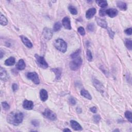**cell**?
<instances>
[{
    "label": "cell",
    "mask_w": 132,
    "mask_h": 132,
    "mask_svg": "<svg viewBox=\"0 0 132 132\" xmlns=\"http://www.w3.org/2000/svg\"><path fill=\"white\" fill-rule=\"evenodd\" d=\"M24 118L23 114L21 112H12L7 117V122L14 125L16 126L21 123Z\"/></svg>",
    "instance_id": "1"
},
{
    "label": "cell",
    "mask_w": 132,
    "mask_h": 132,
    "mask_svg": "<svg viewBox=\"0 0 132 132\" xmlns=\"http://www.w3.org/2000/svg\"><path fill=\"white\" fill-rule=\"evenodd\" d=\"M54 46L58 51L62 53H65L67 51V44L63 39H58L55 40L54 43Z\"/></svg>",
    "instance_id": "2"
},
{
    "label": "cell",
    "mask_w": 132,
    "mask_h": 132,
    "mask_svg": "<svg viewBox=\"0 0 132 132\" xmlns=\"http://www.w3.org/2000/svg\"><path fill=\"white\" fill-rule=\"evenodd\" d=\"M82 60L80 56L73 59L70 63V68L73 71L78 70L82 65Z\"/></svg>",
    "instance_id": "3"
},
{
    "label": "cell",
    "mask_w": 132,
    "mask_h": 132,
    "mask_svg": "<svg viewBox=\"0 0 132 132\" xmlns=\"http://www.w3.org/2000/svg\"><path fill=\"white\" fill-rule=\"evenodd\" d=\"M35 56L37 65L40 68H42L43 69H47L48 68V64L43 57L40 56L37 54H36Z\"/></svg>",
    "instance_id": "4"
},
{
    "label": "cell",
    "mask_w": 132,
    "mask_h": 132,
    "mask_svg": "<svg viewBox=\"0 0 132 132\" xmlns=\"http://www.w3.org/2000/svg\"><path fill=\"white\" fill-rule=\"evenodd\" d=\"M43 116L50 120L55 121L57 119L56 115L49 109H46L43 113Z\"/></svg>",
    "instance_id": "5"
},
{
    "label": "cell",
    "mask_w": 132,
    "mask_h": 132,
    "mask_svg": "<svg viewBox=\"0 0 132 132\" xmlns=\"http://www.w3.org/2000/svg\"><path fill=\"white\" fill-rule=\"evenodd\" d=\"M27 78L29 80H31L34 84H39L40 83V80L39 76L36 72H30L27 74Z\"/></svg>",
    "instance_id": "6"
},
{
    "label": "cell",
    "mask_w": 132,
    "mask_h": 132,
    "mask_svg": "<svg viewBox=\"0 0 132 132\" xmlns=\"http://www.w3.org/2000/svg\"><path fill=\"white\" fill-rule=\"evenodd\" d=\"M42 35L46 39L50 40L53 37V31L50 29L48 28V27H45L42 32Z\"/></svg>",
    "instance_id": "7"
},
{
    "label": "cell",
    "mask_w": 132,
    "mask_h": 132,
    "mask_svg": "<svg viewBox=\"0 0 132 132\" xmlns=\"http://www.w3.org/2000/svg\"><path fill=\"white\" fill-rule=\"evenodd\" d=\"M93 84L95 87L96 88V89L98 91H100L101 93H104V86L100 81H98L96 79H95L93 80Z\"/></svg>",
    "instance_id": "8"
},
{
    "label": "cell",
    "mask_w": 132,
    "mask_h": 132,
    "mask_svg": "<svg viewBox=\"0 0 132 132\" xmlns=\"http://www.w3.org/2000/svg\"><path fill=\"white\" fill-rule=\"evenodd\" d=\"M62 22H63V26H64V27L66 29L68 30H71V21L68 16H65V17L63 19Z\"/></svg>",
    "instance_id": "9"
},
{
    "label": "cell",
    "mask_w": 132,
    "mask_h": 132,
    "mask_svg": "<svg viewBox=\"0 0 132 132\" xmlns=\"http://www.w3.org/2000/svg\"><path fill=\"white\" fill-rule=\"evenodd\" d=\"M106 14L109 16V17L114 18L115 17V16H117L118 14V12L116 9L109 8V9H106Z\"/></svg>",
    "instance_id": "10"
},
{
    "label": "cell",
    "mask_w": 132,
    "mask_h": 132,
    "mask_svg": "<svg viewBox=\"0 0 132 132\" xmlns=\"http://www.w3.org/2000/svg\"><path fill=\"white\" fill-rule=\"evenodd\" d=\"M23 107L26 110H31L34 107V103L31 101L25 100L23 103Z\"/></svg>",
    "instance_id": "11"
},
{
    "label": "cell",
    "mask_w": 132,
    "mask_h": 132,
    "mask_svg": "<svg viewBox=\"0 0 132 132\" xmlns=\"http://www.w3.org/2000/svg\"><path fill=\"white\" fill-rule=\"evenodd\" d=\"M97 12V10L95 8H91L88 10L86 13V17L88 19H91L94 16Z\"/></svg>",
    "instance_id": "12"
},
{
    "label": "cell",
    "mask_w": 132,
    "mask_h": 132,
    "mask_svg": "<svg viewBox=\"0 0 132 132\" xmlns=\"http://www.w3.org/2000/svg\"><path fill=\"white\" fill-rule=\"evenodd\" d=\"M20 38H21L22 41L24 45L26 47L29 48H32L33 47L32 43L31 42V41L26 37L22 35V36H20Z\"/></svg>",
    "instance_id": "13"
},
{
    "label": "cell",
    "mask_w": 132,
    "mask_h": 132,
    "mask_svg": "<svg viewBox=\"0 0 132 132\" xmlns=\"http://www.w3.org/2000/svg\"><path fill=\"white\" fill-rule=\"evenodd\" d=\"M70 124L72 128L75 131H82V126L78 122L74 120H71L70 121Z\"/></svg>",
    "instance_id": "14"
},
{
    "label": "cell",
    "mask_w": 132,
    "mask_h": 132,
    "mask_svg": "<svg viewBox=\"0 0 132 132\" xmlns=\"http://www.w3.org/2000/svg\"><path fill=\"white\" fill-rule=\"evenodd\" d=\"M96 21L98 25L101 26L102 28H107V23L105 19H103L102 18L97 17L96 18Z\"/></svg>",
    "instance_id": "15"
},
{
    "label": "cell",
    "mask_w": 132,
    "mask_h": 132,
    "mask_svg": "<svg viewBox=\"0 0 132 132\" xmlns=\"http://www.w3.org/2000/svg\"><path fill=\"white\" fill-rule=\"evenodd\" d=\"M0 73H1V79L2 81H6L9 80V76L8 73H7L6 71L4 69H3L2 67H1V69H0Z\"/></svg>",
    "instance_id": "16"
},
{
    "label": "cell",
    "mask_w": 132,
    "mask_h": 132,
    "mask_svg": "<svg viewBox=\"0 0 132 132\" xmlns=\"http://www.w3.org/2000/svg\"><path fill=\"white\" fill-rule=\"evenodd\" d=\"M40 97L41 100L43 102H45L48 99V94L46 90L41 89L40 91Z\"/></svg>",
    "instance_id": "17"
},
{
    "label": "cell",
    "mask_w": 132,
    "mask_h": 132,
    "mask_svg": "<svg viewBox=\"0 0 132 132\" xmlns=\"http://www.w3.org/2000/svg\"><path fill=\"white\" fill-rule=\"evenodd\" d=\"M25 64L23 59H20L16 65V68L19 70H23L25 68Z\"/></svg>",
    "instance_id": "18"
},
{
    "label": "cell",
    "mask_w": 132,
    "mask_h": 132,
    "mask_svg": "<svg viewBox=\"0 0 132 132\" xmlns=\"http://www.w3.org/2000/svg\"><path fill=\"white\" fill-rule=\"evenodd\" d=\"M52 71L55 74L56 79L57 80H60L62 77V69L60 68H55L52 69Z\"/></svg>",
    "instance_id": "19"
},
{
    "label": "cell",
    "mask_w": 132,
    "mask_h": 132,
    "mask_svg": "<svg viewBox=\"0 0 132 132\" xmlns=\"http://www.w3.org/2000/svg\"><path fill=\"white\" fill-rule=\"evenodd\" d=\"M117 6L121 10L125 11L127 9V4L125 2L122 1H117Z\"/></svg>",
    "instance_id": "20"
},
{
    "label": "cell",
    "mask_w": 132,
    "mask_h": 132,
    "mask_svg": "<svg viewBox=\"0 0 132 132\" xmlns=\"http://www.w3.org/2000/svg\"><path fill=\"white\" fill-rule=\"evenodd\" d=\"M81 94L82 97H84L87 99H88V100H90L92 99V97L89 92L85 89H82L81 91Z\"/></svg>",
    "instance_id": "21"
},
{
    "label": "cell",
    "mask_w": 132,
    "mask_h": 132,
    "mask_svg": "<svg viewBox=\"0 0 132 132\" xmlns=\"http://www.w3.org/2000/svg\"><path fill=\"white\" fill-rule=\"evenodd\" d=\"M15 62H16L15 58L14 57H10L5 60V65L8 66H13L15 64Z\"/></svg>",
    "instance_id": "22"
},
{
    "label": "cell",
    "mask_w": 132,
    "mask_h": 132,
    "mask_svg": "<svg viewBox=\"0 0 132 132\" xmlns=\"http://www.w3.org/2000/svg\"><path fill=\"white\" fill-rule=\"evenodd\" d=\"M96 3L98 5V6L101 7L102 8H106L108 5L107 2L106 1H105V0H99V1H96Z\"/></svg>",
    "instance_id": "23"
},
{
    "label": "cell",
    "mask_w": 132,
    "mask_h": 132,
    "mask_svg": "<svg viewBox=\"0 0 132 132\" xmlns=\"http://www.w3.org/2000/svg\"><path fill=\"white\" fill-rule=\"evenodd\" d=\"M0 23L3 26H5L8 24L7 19L2 14H1V17H0Z\"/></svg>",
    "instance_id": "24"
},
{
    "label": "cell",
    "mask_w": 132,
    "mask_h": 132,
    "mask_svg": "<svg viewBox=\"0 0 132 132\" xmlns=\"http://www.w3.org/2000/svg\"><path fill=\"white\" fill-rule=\"evenodd\" d=\"M62 27V25L60 22H57L54 24L53 26V30L54 32H58L60 29H61Z\"/></svg>",
    "instance_id": "25"
},
{
    "label": "cell",
    "mask_w": 132,
    "mask_h": 132,
    "mask_svg": "<svg viewBox=\"0 0 132 132\" xmlns=\"http://www.w3.org/2000/svg\"><path fill=\"white\" fill-rule=\"evenodd\" d=\"M125 46H126V48L128 49V50H129L130 51L132 50V41L131 40L129 39H125Z\"/></svg>",
    "instance_id": "26"
},
{
    "label": "cell",
    "mask_w": 132,
    "mask_h": 132,
    "mask_svg": "<svg viewBox=\"0 0 132 132\" xmlns=\"http://www.w3.org/2000/svg\"><path fill=\"white\" fill-rule=\"evenodd\" d=\"M125 117L129 122L132 123V114L130 111H126L125 113Z\"/></svg>",
    "instance_id": "27"
},
{
    "label": "cell",
    "mask_w": 132,
    "mask_h": 132,
    "mask_svg": "<svg viewBox=\"0 0 132 132\" xmlns=\"http://www.w3.org/2000/svg\"><path fill=\"white\" fill-rule=\"evenodd\" d=\"M69 12L71 14L73 15H76L78 14V10H77L76 8L73 6H70L68 8Z\"/></svg>",
    "instance_id": "28"
},
{
    "label": "cell",
    "mask_w": 132,
    "mask_h": 132,
    "mask_svg": "<svg viewBox=\"0 0 132 132\" xmlns=\"http://www.w3.org/2000/svg\"><path fill=\"white\" fill-rule=\"evenodd\" d=\"M80 53H81V50L79 49L76 51H75L74 53H72V54L71 55V57L72 58V59L75 58L76 57H78L80 56L79 55H80Z\"/></svg>",
    "instance_id": "29"
},
{
    "label": "cell",
    "mask_w": 132,
    "mask_h": 132,
    "mask_svg": "<svg viewBox=\"0 0 132 132\" xmlns=\"http://www.w3.org/2000/svg\"><path fill=\"white\" fill-rule=\"evenodd\" d=\"M86 54H87V57L88 60V61L91 62L92 60V58H93V57L92 55L91 52L89 50H88V49L87 50V52H86Z\"/></svg>",
    "instance_id": "30"
},
{
    "label": "cell",
    "mask_w": 132,
    "mask_h": 132,
    "mask_svg": "<svg viewBox=\"0 0 132 132\" xmlns=\"http://www.w3.org/2000/svg\"><path fill=\"white\" fill-rule=\"evenodd\" d=\"M87 29L89 32H92L95 30V25L93 23H90L87 26Z\"/></svg>",
    "instance_id": "31"
},
{
    "label": "cell",
    "mask_w": 132,
    "mask_h": 132,
    "mask_svg": "<svg viewBox=\"0 0 132 132\" xmlns=\"http://www.w3.org/2000/svg\"><path fill=\"white\" fill-rule=\"evenodd\" d=\"M2 105L3 108V109L5 111H8L10 108V106L9 104L6 102H3L2 103Z\"/></svg>",
    "instance_id": "32"
},
{
    "label": "cell",
    "mask_w": 132,
    "mask_h": 132,
    "mask_svg": "<svg viewBox=\"0 0 132 132\" xmlns=\"http://www.w3.org/2000/svg\"><path fill=\"white\" fill-rule=\"evenodd\" d=\"M101 120V117L100 115H95L94 116H93V120H94V121L95 123H98L99 122H100V121Z\"/></svg>",
    "instance_id": "33"
},
{
    "label": "cell",
    "mask_w": 132,
    "mask_h": 132,
    "mask_svg": "<svg viewBox=\"0 0 132 132\" xmlns=\"http://www.w3.org/2000/svg\"><path fill=\"white\" fill-rule=\"evenodd\" d=\"M78 32L82 36H84L86 34V32L85 31V29H84V27H80L78 28Z\"/></svg>",
    "instance_id": "34"
},
{
    "label": "cell",
    "mask_w": 132,
    "mask_h": 132,
    "mask_svg": "<svg viewBox=\"0 0 132 132\" xmlns=\"http://www.w3.org/2000/svg\"><path fill=\"white\" fill-rule=\"evenodd\" d=\"M106 9H105V8L101 9L100 10V11H99V15H100V16H105L106 15Z\"/></svg>",
    "instance_id": "35"
},
{
    "label": "cell",
    "mask_w": 132,
    "mask_h": 132,
    "mask_svg": "<svg viewBox=\"0 0 132 132\" xmlns=\"http://www.w3.org/2000/svg\"><path fill=\"white\" fill-rule=\"evenodd\" d=\"M107 29L108 30V32L109 36L111 37V38H114V35H115V33L111 29H109V28H107Z\"/></svg>",
    "instance_id": "36"
},
{
    "label": "cell",
    "mask_w": 132,
    "mask_h": 132,
    "mask_svg": "<svg viewBox=\"0 0 132 132\" xmlns=\"http://www.w3.org/2000/svg\"><path fill=\"white\" fill-rule=\"evenodd\" d=\"M125 33L128 35H132V28H129V29H127L126 30H125L124 31Z\"/></svg>",
    "instance_id": "37"
},
{
    "label": "cell",
    "mask_w": 132,
    "mask_h": 132,
    "mask_svg": "<svg viewBox=\"0 0 132 132\" xmlns=\"http://www.w3.org/2000/svg\"><path fill=\"white\" fill-rule=\"evenodd\" d=\"M69 102L71 104H72V105H75V104H76V101L75 99L73 98V97H71L69 99Z\"/></svg>",
    "instance_id": "38"
},
{
    "label": "cell",
    "mask_w": 132,
    "mask_h": 132,
    "mask_svg": "<svg viewBox=\"0 0 132 132\" xmlns=\"http://www.w3.org/2000/svg\"><path fill=\"white\" fill-rule=\"evenodd\" d=\"M12 89L14 92H16L18 90V86L16 84H14L12 86Z\"/></svg>",
    "instance_id": "39"
},
{
    "label": "cell",
    "mask_w": 132,
    "mask_h": 132,
    "mask_svg": "<svg viewBox=\"0 0 132 132\" xmlns=\"http://www.w3.org/2000/svg\"><path fill=\"white\" fill-rule=\"evenodd\" d=\"M32 123L33 125H34L35 126H38V125H39V122H38V121L36 120H33L32 121Z\"/></svg>",
    "instance_id": "40"
},
{
    "label": "cell",
    "mask_w": 132,
    "mask_h": 132,
    "mask_svg": "<svg viewBox=\"0 0 132 132\" xmlns=\"http://www.w3.org/2000/svg\"><path fill=\"white\" fill-rule=\"evenodd\" d=\"M90 111L93 113H96L97 112V108L96 107H92L90 108Z\"/></svg>",
    "instance_id": "41"
},
{
    "label": "cell",
    "mask_w": 132,
    "mask_h": 132,
    "mask_svg": "<svg viewBox=\"0 0 132 132\" xmlns=\"http://www.w3.org/2000/svg\"><path fill=\"white\" fill-rule=\"evenodd\" d=\"M0 55H1V56H0V57H1V58H2L3 57L4 54H3V53L2 50H1V52H0Z\"/></svg>",
    "instance_id": "42"
},
{
    "label": "cell",
    "mask_w": 132,
    "mask_h": 132,
    "mask_svg": "<svg viewBox=\"0 0 132 132\" xmlns=\"http://www.w3.org/2000/svg\"><path fill=\"white\" fill-rule=\"evenodd\" d=\"M64 132H71V130L68 129H65L63 130Z\"/></svg>",
    "instance_id": "43"
}]
</instances>
